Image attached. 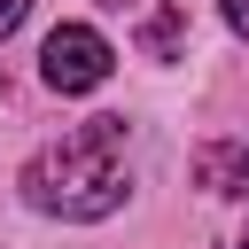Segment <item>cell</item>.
<instances>
[{"instance_id": "obj_1", "label": "cell", "mask_w": 249, "mask_h": 249, "mask_svg": "<svg viewBox=\"0 0 249 249\" xmlns=\"http://www.w3.org/2000/svg\"><path fill=\"white\" fill-rule=\"evenodd\" d=\"M124 195H132L124 117H86V124H70L62 140H47V148L23 163V202L47 210V218H70V226L109 218Z\"/></svg>"}, {"instance_id": "obj_2", "label": "cell", "mask_w": 249, "mask_h": 249, "mask_svg": "<svg viewBox=\"0 0 249 249\" xmlns=\"http://www.w3.org/2000/svg\"><path fill=\"white\" fill-rule=\"evenodd\" d=\"M109 39L93 31V23H54L47 31V47H39V78L54 86V93H93L101 78H109Z\"/></svg>"}, {"instance_id": "obj_3", "label": "cell", "mask_w": 249, "mask_h": 249, "mask_svg": "<svg viewBox=\"0 0 249 249\" xmlns=\"http://www.w3.org/2000/svg\"><path fill=\"white\" fill-rule=\"evenodd\" d=\"M195 179L210 195H249V140H210L195 156Z\"/></svg>"}, {"instance_id": "obj_4", "label": "cell", "mask_w": 249, "mask_h": 249, "mask_svg": "<svg viewBox=\"0 0 249 249\" xmlns=\"http://www.w3.org/2000/svg\"><path fill=\"white\" fill-rule=\"evenodd\" d=\"M179 47H187V8H179V0L148 8V16H140V54H148V62H179Z\"/></svg>"}, {"instance_id": "obj_5", "label": "cell", "mask_w": 249, "mask_h": 249, "mask_svg": "<svg viewBox=\"0 0 249 249\" xmlns=\"http://www.w3.org/2000/svg\"><path fill=\"white\" fill-rule=\"evenodd\" d=\"M23 16H31V0H0V39H8V31L23 23Z\"/></svg>"}, {"instance_id": "obj_6", "label": "cell", "mask_w": 249, "mask_h": 249, "mask_svg": "<svg viewBox=\"0 0 249 249\" xmlns=\"http://www.w3.org/2000/svg\"><path fill=\"white\" fill-rule=\"evenodd\" d=\"M226 23H233V31L249 39V0H226Z\"/></svg>"}, {"instance_id": "obj_7", "label": "cell", "mask_w": 249, "mask_h": 249, "mask_svg": "<svg viewBox=\"0 0 249 249\" xmlns=\"http://www.w3.org/2000/svg\"><path fill=\"white\" fill-rule=\"evenodd\" d=\"M233 249H249V226H241V241H233Z\"/></svg>"}, {"instance_id": "obj_8", "label": "cell", "mask_w": 249, "mask_h": 249, "mask_svg": "<svg viewBox=\"0 0 249 249\" xmlns=\"http://www.w3.org/2000/svg\"><path fill=\"white\" fill-rule=\"evenodd\" d=\"M101 8H124V0H101Z\"/></svg>"}]
</instances>
